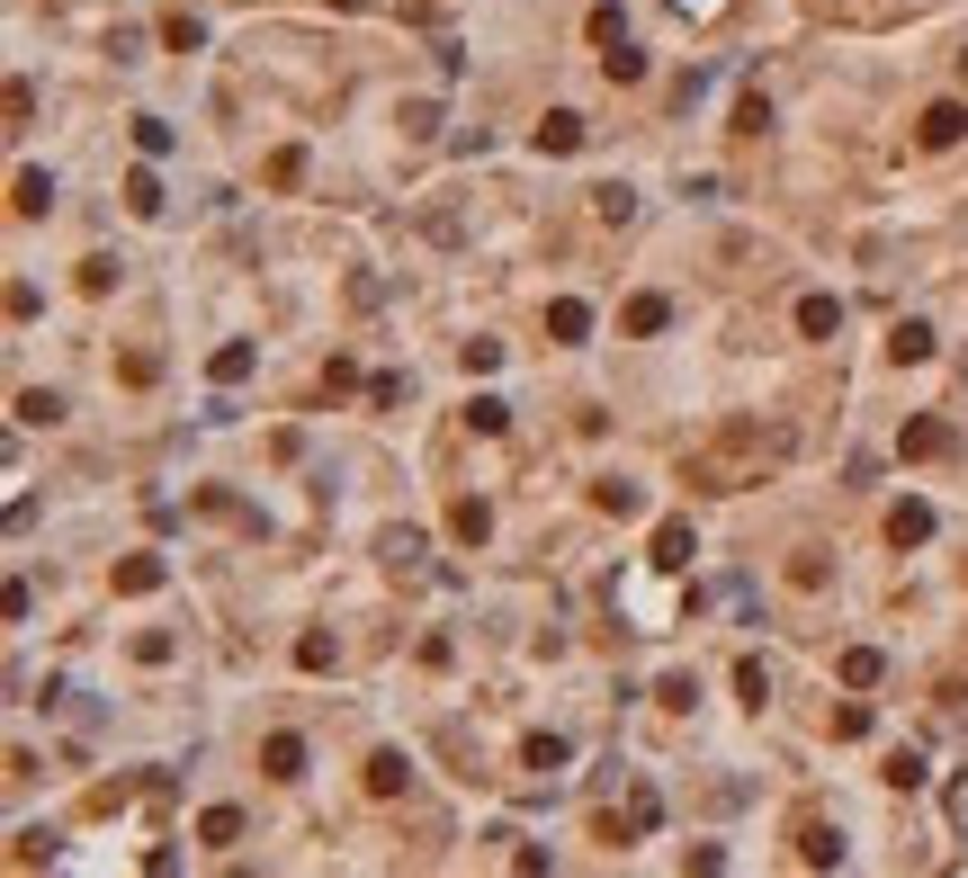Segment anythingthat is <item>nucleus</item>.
Listing matches in <instances>:
<instances>
[{
  "mask_svg": "<svg viewBox=\"0 0 968 878\" xmlns=\"http://www.w3.org/2000/svg\"><path fill=\"white\" fill-rule=\"evenodd\" d=\"M466 422H475L484 440H494V431H512V403H494V394H475V403H466Z\"/></svg>",
  "mask_w": 968,
  "mask_h": 878,
  "instance_id": "nucleus-19",
  "label": "nucleus"
},
{
  "mask_svg": "<svg viewBox=\"0 0 968 878\" xmlns=\"http://www.w3.org/2000/svg\"><path fill=\"white\" fill-rule=\"evenodd\" d=\"M234 834H243L234 806H206V816H197V843H234Z\"/></svg>",
  "mask_w": 968,
  "mask_h": 878,
  "instance_id": "nucleus-21",
  "label": "nucleus"
},
{
  "mask_svg": "<svg viewBox=\"0 0 968 878\" xmlns=\"http://www.w3.org/2000/svg\"><path fill=\"white\" fill-rule=\"evenodd\" d=\"M601 73H610V82H646V54L619 36V45H601Z\"/></svg>",
  "mask_w": 968,
  "mask_h": 878,
  "instance_id": "nucleus-13",
  "label": "nucleus"
},
{
  "mask_svg": "<svg viewBox=\"0 0 968 878\" xmlns=\"http://www.w3.org/2000/svg\"><path fill=\"white\" fill-rule=\"evenodd\" d=\"M789 583H798V592H816V583H825V556H816V548H798V556H789Z\"/></svg>",
  "mask_w": 968,
  "mask_h": 878,
  "instance_id": "nucleus-26",
  "label": "nucleus"
},
{
  "mask_svg": "<svg viewBox=\"0 0 968 878\" xmlns=\"http://www.w3.org/2000/svg\"><path fill=\"white\" fill-rule=\"evenodd\" d=\"M117 592H162V556H126L117 565Z\"/></svg>",
  "mask_w": 968,
  "mask_h": 878,
  "instance_id": "nucleus-17",
  "label": "nucleus"
},
{
  "mask_svg": "<svg viewBox=\"0 0 968 878\" xmlns=\"http://www.w3.org/2000/svg\"><path fill=\"white\" fill-rule=\"evenodd\" d=\"M574 144H583V117H574V108L538 117V153H574Z\"/></svg>",
  "mask_w": 968,
  "mask_h": 878,
  "instance_id": "nucleus-9",
  "label": "nucleus"
},
{
  "mask_svg": "<svg viewBox=\"0 0 968 878\" xmlns=\"http://www.w3.org/2000/svg\"><path fill=\"white\" fill-rule=\"evenodd\" d=\"M959 134H968V108H959V99H933V108L915 117V144H924V153H950Z\"/></svg>",
  "mask_w": 968,
  "mask_h": 878,
  "instance_id": "nucleus-2",
  "label": "nucleus"
},
{
  "mask_svg": "<svg viewBox=\"0 0 968 878\" xmlns=\"http://www.w3.org/2000/svg\"><path fill=\"white\" fill-rule=\"evenodd\" d=\"M950 448H959V431H950V422H933V413L896 431V457H950Z\"/></svg>",
  "mask_w": 968,
  "mask_h": 878,
  "instance_id": "nucleus-3",
  "label": "nucleus"
},
{
  "mask_svg": "<svg viewBox=\"0 0 968 878\" xmlns=\"http://www.w3.org/2000/svg\"><path fill=\"white\" fill-rule=\"evenodd\" d=\"M664 323H673L664 296H637V305H628V332H664Z\"/></svg>",
  "mask_w": 968,
  "mask_h": 878,
  "instance_id": "nucleus-23",
  "label": "nucleus"
},
{
  "mask_svg": "<svg viewBox=\"0 0 968 878\" xmlns=\"http://www.w3.org/2000/svg\"><path fill=\"white\" fill-rule=\"evenodd\" d=\"M888 359H896V368H924V359H933V323H896V332H888Z\"/></svg>",
  "mask_w": 968,
  "mask_h": 878,
  "instance_id": "nucleus-5",
  "label": "nucleus"
},
{
  "mask_svg": "<svg viewBox=\"0 0 968 878\" xmlns=\"http://www.w3.org/2000/svg\"><path fill=\"white\" fill-rule=\"evenodd\" d=\"M162 45H180V54H197V19H189V10H171V19H162Z\"/></svg>",
  "mask_w": 968,
  "mask_h": 878,
  "instance_id": "nucleus-25",
  "label": "nucleus"
},
{
  "mask_svg": "<svg viewBox=\"0 0 968 878\" xmlns=\"http://www.w3.org/2000/svg\"><path fill=\"white\" fill-rule=\"evenodd\" d=\"M547 332H557V342H583V332H592V314H583L574 296H557V305H547Z\"/></svg>",
  "mask_w": 968,
  "mask_h": 878,
  "instance_id": "nucleus-15",
  "label": "nucleus"
},
{
  "mask_svg": "<svg viewBox=\"0 0 968 878\" xmlns=\"http://www.w3.org/2000/svg\"><path fill=\"white\" fill-rule=\"evenodd\" d=\"M798 860H807V869H825V860H843V843H835V825H798Z\"/></svg>",
  "mask_w": 968,
  "mask_h": 878,
  "instance_id": "nucleus-12",
  "label": "nucleus"
},
{
  "mask_svg": "<svg viewBox=\"0 0 968 878\" xmlns=\"http://www.w3.org/2000/svg\"><path fill=\"white\" fill-rule=\"evenodd\" d=\"M959 82H968V54H959Z\"/></svg>",
  "mask_w": 968,
  "mask_h": 878,
  "instance_id": "nucleus-29",
  "label": "nucleus"
},
{
  "mask_svg": "<svg viewBox=\"0 0 968 878\" xmlns=\"http://www.w3.org/2000/svg\"><path fill=\"white\" fill-rule=\"evenodd\" d=\"M619 36H628V19H619L610 0H601V10H592V45H619Z\"/></svg>",
  "mask_w": 968,
  "mask_h": 878,
  "instance_id": "nucleus-27",
  "label": "nucleus"
},
{
  "mask_svg": "<svg viewBox=\"0 0 968 878\" xmlns=\"http://www.w3.org/2000/svg\"><path fill=\"white\" fill-rule=\"evenodd\" d=\"M126 207H135V216H162V180L135 171V180H126Z\"/></svg>",
  "mask_w": 968,
  "mask_h": 878,
  "instance_id": "nucleus-20",
  "label": "nucleus"
},
{
  "mask_svg": "<svg viewBox=\"0 0 968 878\" xmlns=\"http://www.w3.org/2000/svg\"><path fill=\"white\" fill-rule=\"evenodd\" d=\"M449 529H458V538H466V548H484V538H494V511H484V502H475V494H466V502H458V511H449Z\"/></svg>",
  "mask_w": 968,
  "mask_h": 878,
  "instance_id": "nucleus-11",
  "label": "nucleus"
},
{
  "mask_svg": "<svg viewBox=\"0 0 968 878\" xmlns=\"http://www.w3.org/2000/svg\"><path fill=\"white\" fill-rule=\"evenodd\" d=\"M592 207H601V225H628V216H637V188L610 180V188H592Z\"/></svg>",
  "mask_w": 968,
  "mask_h": 878,
  "instance_id": "nucleus-18",
  "label": "nucleus"
},
{
  "mask_svg": "<svg viewBox=\"0 0 968 878\" xmlns=\"http://www.w3.org/2000/svg\"><path fill=\"white\" fill-rule=\"evenodd\" d=\"M781 448H789L781 431L763 440L753 422H727V440H718V448H700V457H690V485H709V494H744V485H763V466H772Z\"/></svg>",
  "mask_w": 968,
  "mask_h": 878,
  "instance_id": "nucleus-1",
  "label": "nucleus"
},
{
  "mask_svg": "<svg viewBox=\"0 0 968 878\" xmlns=\"http://www.w3.org/2000/svg\"><path fill=\"white\" fill-rule=\"evenodd\" d=\"M592 502H601L610 520H637V511H646V494H637L628 476H610V485H592Z\"/></svg>",
  "mask_w": 968,
  "mask_h": 878,
  "instance_id": "nucleus-10",
  "label": "nucleus"
},
{
  "mask_svg": "<svg viewBox=\"0 0 968 878\" xmlns=\"http://www.w3.org/2000/svg\"><path fill=\"white\" fill-rule=\"evenodd\" d=\"M843 682H852V691H870V682H879V654H870V646H852V654H843Z\"/></svg>",
  "mask_w": 968,
  "mask_h": 878,
  "instance_id": "nucleus-24",
  "label": "nucleus"
},
{
  "mask_svg": "<svg viewBox=\"0 0 968 878\" xmlns=\"http://www.w3.org/2000/svg\"><path fill=\"white\" fill-rule=\"evenodd\" d=\"M10 207H19V216H45V207H54V180H45V171H19V197H10Z\"/></svg>",
  "mask_w": 968,
  "mask_h": 878,
  "instance_id": "nucleus-16",
  "label": "nucleus"
},
{
  "mask_svg": "<svg viewBox=\"0 0 968 878\" xmlns=\"http://www.w3.org/2000/svg\"><path fill=\"white\" fill-rule=\"evenodd\" d=\"M690 556H700V538H690V520H664V529H655V565H664V574H681Z\"/></svg>",
  "mask_w": 968,
  "mask_h": 878,
  "instance_id": "nucleus-4",
  "label": "nucleus"
},
{
  "mask_svg": "<svg viewBox=\"0 0 968 878\" xmlns=\"http://www.w3.org/2000/svg\"><path fill=\"white\" fill-rule=\"evenodd\" d=\"M798 332H807V342H835V332H843V305H835V296H798Z\"/></svg>",
  "mask_w": 968,
  "mask_h": 878,
  "instance_id": "nucleus-7",
  "label": "nucleus"
},
{
  "mask_svg": "<svg viewBox=\"0 0 968 878\" xmlns=\"http://www.w3.org/2000/svg\"><path fill=\"white\" fill-rule=\"evenodd\" d=\"M332 10H359V0H332Z\"/></svg>",
  "mask_w": 968,
  "mask_h": 878,
  "instance_id": "nucleus-28",
  "label": "nucleus"
},
{
  "mask_svg": "<svg viewBox=\"0 0 968 878\" xmlns=\"http://www.w3.org/2000/svg\"><path fill=\"white\" fill-rule=\"evenodd\" d=\"M404 780H412L404 754H377V762H368V798H404Z\"/></svg>",
  "mask_w": 968,
  "mask_h": 878,
  "instance_id": "nucleus-14",
  "label": "nucleus"
},
{
  "mask_svg": "<svg viewBox=\"0 0 968 878\" xmlns=\"http://www.w3.org/2000/svg\"><path fill=\"white\" fill-rule=\"evenodd\" d=\"M735 691H744V708H763V700H772V682H763V663H753V654L735 663Z\"/></svg>",
  "mask_w": 968,
  "mask_h": 878,
  "instance_id": "nucleus-22",
  "label": "nucleus"
},
{
  "mask_svg": "<svg viewBox=\"0 0 968 878\" xmlns=\"http://www.w3.org/2000/svg\"><path fill=\"white\" fill-rule=\"evenodd\" d=\"M260 771H269V780H305V745H297V735H269V745H260Z\"/></svg>",
  "mask_w": 968,
  "mask_h": 878,
  "instance_id": "nucleus-8",
  "label": "nucleus"
},
{
  "mask_svg": "<svg viewBox=\"0 0 968 878\" xmlns=\"http://www.w3.org/2000/svg\"><path fill=\"white\" fill-rule=\"evenodd\" d=\"M924 538H933V511L924 502H896L888 511V548H924Z\"/></svg>",
  "mask_w": 968,
  "mask_h": 878,
  "instance_id": "nucleus-6",
  "label": "nucleus"
}]
</instances>
